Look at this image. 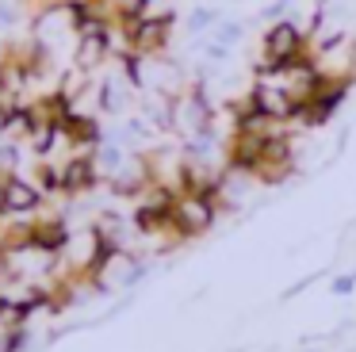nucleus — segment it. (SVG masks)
Instances as JSON below:
<instances>
[{"label": "nucleus", "instance_id": "nucleus-1", "mask_svg": "<svg viewBox=\"0 0 356 352\" xmlns=\"http://www.w3.org/2000/svg\"><path fill=\"white\" fill-rule=\"evenodd\" d=\"M261 65H291L299 58H310V38L295 19H276L261 38Z\"/></svg>", "mask_w": 356, "mask_h": 352}, {"label": "nucleus", "instance_id": "nucleus-2", "mask_svg": "<svg viewBox=\"0 0 356 352\" xmlns=\"http://www.w3.org/2000/svg\"><path fill=\"white\" fill-rule=\"evenodd\" d=\"M218 218V199L207 191H180L177 203H172V226L184 237H200L215 226Z\"/></svg>", "mask_w": 356, "mask_h": 352}, {"label": "nucleus", "instance_id": "nucleus-3", "mask_svg": "<svg viewBox=\"0 0 356 352\" xmlns=\"http://www.w3.org/2000/svg\"><path fill=\"white\" fill-rule=\"evenodd\" d=\"M42 199H47V191H42L35 180L8 173V214H19V218H27V214H35V211L42 207Z\"/></svg>", "mask_w": 356, "mask_h": 352}, {"label": "nucleus", "instance_id": "nucleus-4", "mask_svg": "<svg viewBox=\"0 0 356 352\" xmlns=\"http://www.w3.org/2000/svg\"><path fill=\"white\" fill-rule=\"evenodd\" d=\"M0 214H8V173H0Z\"/></svg>", "mask_w": 356, "mask_h": 352}, {"label": "nucleus", "instance_id": "nucleus-5", "mask_svg": "<svg viewBox=\"0 0 356 352\" xmlns=\"http://www.w3.org/2000/svg\"><path fill=\"white\" fill-rule=\"evenodd\" d=\"M353 77H356V42H353Z\"/></svg>", "mask_w": 356, "mask_h": 352}]
</instances>
